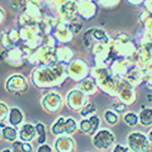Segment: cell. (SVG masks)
<instances>
[{
	"label": "cell",
	"instance_id": "6da1fadb",
	"mask_svg": "<svg viewBox=\"0 0 152 152\" xmlns=\"http://www.w3.org/2000/svg\"><path fill=\"white\" fill-rule=\"evenodd\" d=\"M113 142V134L109 131H100L94 137V145L98 148H108Z\"/></svg>",
	"mask_w": 152,
	"mask_h": 152
},
{
	"label": "cell",
	"instance_id": "7a4b0ae2",
	"mask_svg": "<svg viewBox=\"0 0 152 152\" xmlns=\"http://www.w3.org/2000/svg\"><path fill=\"white\" fill-rule=\"evenodd\" d=\"M99 127V119L98 117H91L89 121H84L81 123V129L85 132V133H93L94 129H96Z\"/></svg>",
	"mask_w": 152,
	"mask_h": 152
},
{
	"label": "cell",
	"instance_id": "3957f363",
	"mask_svg": "<svg viewBox=\"0 0 152 152\" xmlns=\"http://www.w3.org/2000/svg\"><path fill=\"white\" fill-rule=\"evenodd\" d=\"M34 127H33L32 124H26V126H23L22 128V132H20V137H22V140L23 141H29L32 140V137L33 134H34Z\"/></svg>",
	"mask_w": 152,
	"mask_h": 152
},
{
	"label": "cell",
	"instance_id": "277c9868",
	"mask_svg": "<svg viewBox=\"0 0 152 152\" xmlns=\"http://www.w3.org/2000/svg\"><path fill=\"white\" fill-rule=\"evenodd\" d=\"M22 119H23V115H22L20 110H19L18 108H13L10 112V123L13 126H17L22 122Z\"/></svg>",
	"mask_w": 152,
	"mask_h": 152
},
{
	"label": "cell",
	"instance_id": "5b68a950",
	"mask_svg": "<svg viewBox=\"0 0 152 152\" xmlns=\"http://www.w3.org/2000/svg\"><path fill=\"white\" fill-rule=\"evenodd\" d=\"M3 136L8 141H14L17 137V131L12 127H5V128L3 127Z\"/></svg>",
	"mask_w": 152,
	"mask_h": 152
},
{
	"label": "cell",
	"instance_id": "8992f818",
	"mask_svg": "<svg viewBox=\"0 0 152 152\" xmlns=\"http://www.w3.org/2000/svg\"><path fill=\"white\" fill-rule=\"evenodd\" d=\"M141 121L145 126L152 123V110L151 109H147V110H143L141 113Z\"/></svg>",
	"mask_w": 152,
	"mask_h": 152
},
{
	"label": "cell",
	"instance_id": "52a82bcc",
	"mask_svg": "<svg viewBox=\"0 0 152 152\" xmlns=\"http://www.w3.org/2000/svg\"><path fill=\"white\" fill-rule=\"evenodd\" d=\"M36 132L38 133V136H39V138H38V142L42 143V142H45L46 140V129L42 123H38L37 127H36Z\"/></svg>",
	"mask_w": 152,
	"mask_h": 152
},
{
	"label": "cell",
	"instance_id": "ba28073f",
	"mask_svg": "<svg viewBox=\"0 0 152 152\" xmlns=\"http://www.w3.org/2000/svg\"><path fill=\"white\" fill-rule=\"evenodd\" d=\"M124 122L129 126H134V124H137V122H138V118H137L134 113H127L124 115Z\"/></svg>",
	"mask_w": 152,
	"mask_h": 152
},
{
	"label": "cell",
	"instance_id": "9c48e42d",
	"mask_svg": "<svg viewBox=\"0 0 152 152\" xmlns=\"http://www.w3.org/2000/svg\"><path fill=\"white\" fill-rule=\"evenodd\" d=\"M75 129H76V122L74 119H71V118H69L65 124V131L67 133H72Z\"/></svg>",
	"mask_w": 152,
	"mask_h": 152
},
{
	"label": "cell",
	"instance_id": "30bf717a",
	"mask_svg": "<svg viewBox=\"0 0 152 152\" xmlns=\"http://www.w3.org/2000/svg\"><path fill=\"white\" fill-rule=\"evenodd\" d=\"M104 117H105V121L108 123H110V124H114V123H117V121H118V117L113 112H105L104 113Z\"/></svg>",
	"mask_w": 152,
	"mask_h": 152
},
{
	"label": "cell",
	"instance_id": "8fae6325",
	"mask_svg": "<svg viewBox=\"0 0 152 152\" xmlns=\"http://www.w3.org/2000/svg\"><path fill=\"white\" fill-rule=\"evenodd\" d=\"M37 152H52L51 147L47 146V145H42L41 147H38V151Z\"/></svg>",
	"mask_w": 152,
	"mask_h": 152
},
{
	"label": "cell",
	"instance_id": "7c38bea8",
	"mask_svg": "<svg viewBox=\"0 0 152 152\" xmlns=\"http://www.w3.org/2000/svg\"><path fill=\"white\" fill-rule=\"evenodd\" d=\"M88 107H89V108H85L84 110L81 112V114H83V115H85V114H88L89 112H94V110H95V108H94V105H93V104H89Z\"/></svg>",
	"mask_w": 152,
	"mask_h": 152
},
{
	"label": "cell",
	"instance_id": "4fadbf2b",
	"mask_svg": "<svg viewBox=\"0 0 152 152\" xmlns=\"http://www.w3.org/2000/svg\"><path fill=\"white\" fill-rule=\"evenodd\" d=\"M113 152H128V150L126 148V147H123V146H121V145H118V146H115V148L113 150Z\"/></svg>",
	"mask_w": 152,
	"mask_h": 152
},
{
	"label": "cell",
	"instance_id": "5bb4252c",
	"mask_svg": "<svg viewBox=\"0 0 152 152\" xmlns=\"http://www.w3.org/2000/svg\"><path fill=\"white\" fill-rule=\"evenodd\" d=\"M150 138H151V141H152V131L150 132Z\"/></svg>",
	"mask_w": 152,
	"mask_h": 152
},
{
	"label": "cell",
	"instance_id": "9a60e30c",
	"mask_svg": "<svg viewBox=\"0 0 152 152\" xmlns=\"http://www.w3.org/2000/svg\"><path fill=\"white\" fill-rule=\"evenodd\" d=\"M3 152H10V151H9V150H5V151H3Z\"/></svg>",
	"mask_w": 152,
	"mask_h": 152
}]
</instances>
